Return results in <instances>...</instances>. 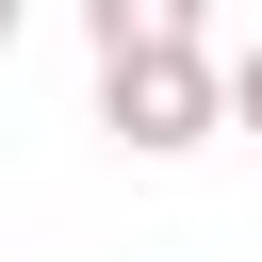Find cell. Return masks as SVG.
<instances>
[{
	"mask_svg": "<svg viewBox=\"0 0 262 262\" xmlns=\"http://www.w3.org/2000/svg\"><path fill=\"white\" fill-rule=\"evenodd\" d=\"M98 131H115L131 164L213 147V131H229V115H213V49H115V66H98Z\"/></svg>",
	"mask_w": 262,
	"mask_h": 262,
	"instance_id": "6da1fadb",
	"label": "cell"
},
{
	"mask_svg": "<svg viewBox=\"0 0 262 262\" xmlns=\"http://www.w3.org/2000/svg\"><path fill=\"white\" fill-rule=\"evenodd\" d=\"M196 16H213V0H82L98 66H115V49H196Z\"/></svg>",
	"mask_w": 262,
	"mask_h": 262,
	"instance_id": "7a4b0ae2",
	"label": "cell"
},
{
	"mask_svg": "<svg viewBox=\"0 0 262 262\" xmlns=\"http://www.w3.org/2000/svg\"><path fill=\"white\" fill-rule=\"evenodd\" d=\"M213 115H229V131H262V49H229V66H213Z\"/></svg>",
	"mask_w": 262,
	"mask_h": 262,
	"instance_id": "3957f363",
	"label": "cell"
},
{
	"mask_svg": "<svg viewBox=\"0 0 262 262\" xmlns=\"http://www.w3.org/2000/svg\"><path fill=\"white\" fill-rule=\"evenodd\" d=\"M16 16H33V0H0V49H16Z\"/></svg>",
	"mask_w": 262,
	"mask_h": 262,
	"instance_id": "277c9868",
	"label": "cell"
}]
</instances>
